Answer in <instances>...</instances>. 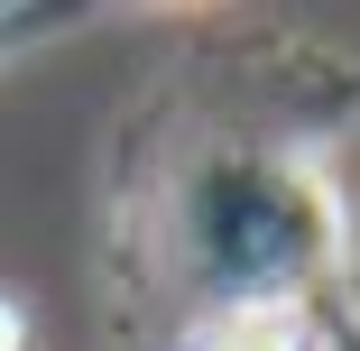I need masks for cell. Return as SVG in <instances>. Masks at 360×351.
Segmentation results:
<instances>
[{
	"label": "cell",
	"mask_w": 360,
	"mask_h": 351,
	"mask_svg": "<svg viewBox=\"0 0 360 351\" xmlns=\"http://www.w3.org/2000/svg\"><path fill=\"white\" fill-rule=\"evenodd\" d=\"M19 342H28V324H19V305H10V296H0V351H19Z\"/></svg>",
	"instance_id": "1"
}]
</instances>
